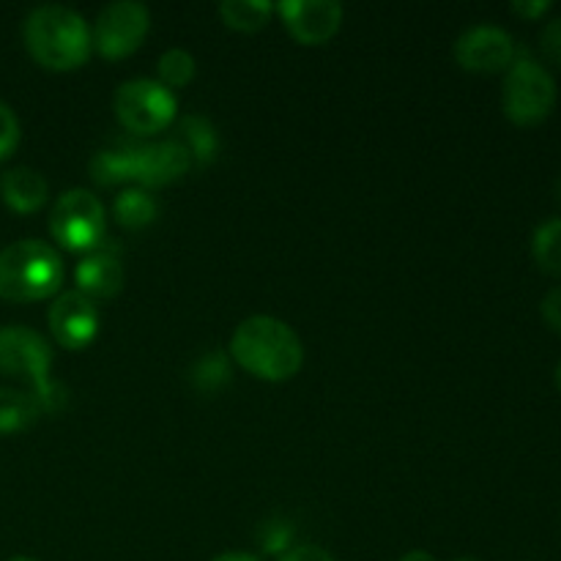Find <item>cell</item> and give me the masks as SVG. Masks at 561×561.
I'll return each mask as SVG.
<instances>
[{"mask_svg":"<svg viewBox=\"0 0 561 561\" xmlns=\"http://www.w3.org/2000/svg\"><path fill=\"white\" fill-rule=\"evenodd\" d=\"M25 47L38 66L49 71H75L93 53L91 27L69 5H38L22 25Z\"/></svg>","mask_w":561,"mask_h":561,"instance_id":"cell-2","label":"cell"},{"mask_svg":"<svg viewBox=\"0 0 561 561\" xmlns=\"http://www.w3.org/2000/svg\"><path fill=\"white\" fill-rule=\"evenodd\" d=\"M458 561H480V559H458Z\"/></svg>","mask_w":561,"mask_h":561,"instance_id":"cell-34","label":"cell"},{"mask_svg":"<svg viewBox=\"0 0 561 561\" xmlns=\"http://www.w3.org/2000/svg\"><path fill=\"white\" fill-rule=\"evenodd\" d=\"M557 190H559V197H561V179H559V184H557Z\"/></svg>","mask_w":561,"mask_h":561,"instance_id":"cell-33","label":"cell"},{"mask_svg":"<svg viewBox=\"0 0 561 561\" xmlns=\"http://www.w3.org/2000/svg\"><path fill=\"white\" fill-rule=\"evenodd\" d=\"M214 561H261V559L252 557V553H222V557H217Z\"/></svg>","mask_w":561,"mask_h":561,"instance_id":"cell-30","label":"cell"},{"mask_svg":"<svg viewBox=\"0 0 561 561\" xmlns=\"http://www.w3.org/2000/svg\"><path fill=\"white\" fill-rule=\"evenodd\" d=\"M540 47L548 60H553V64L561 66V16H557V20H551L546 27H542Z\"/></svg>","mask_w":561,"mask_h":561,"instance_id":"cell-25","label":"cell"},{"mask_svg":"<svg viewBox=\"0 0 561 561\" xmlns=\"http://www.w3.org/2000/svg\"><path fill=\"white\" fill-rule=\"evenodd\" d=\"M400 561H436V557H433V553H427V551H409V553H403V557H400Z\"/></svg>","mask_w":561,"mask_h":561,"instance_id":"cell-29","label":"cell"},{"mask_svg":"<svg viewBox=\"0 0 561 561\" xmlns=\"http://www.w3.org/2000/svg\"><path fill=\"white\" fill-rule=\"evenodd\" d=\"M557 387L561 389V362H559V367H557Z\"/></svg>","mask_w":561,"mask_h":561,"instance_id":"cell-31","label":"cell"},{"mask_svg":"<svg viewBox=\"0 0 561 561\" xmlns=\"http://www.w3.org/2000/svg\"><path fill=\"white\" fill-rule=\"evenodd\" d=\"M16 146H20V121L9 104L0 102V162L9 159Z\"/></svg>","mask_w":561,"mask_h":561,"instance_id":"cell-24","label":"cell"},{"mask_svg":"<svg viewBox=\"0 0 561 561\" xmlns=\"http://www.w3.org/2000/svg\"><path fill=\"white\" fill-rule=\"evenodd\" d=\"M38 416H42V405L33 398V392L0 387V436L27 431L36 425Z\"/></svg>","mask_w":561,"mask_h":561,"instance_id":"cell-15","label":"cell"},{"mask_svg":"<svg viewBox=\"0 0 561 561\" xmlns=\"http://www.w3.org/2000/svg\"><path fill=\"white\" fill-rule=\"evenodd\" d=\"M277 561H334V557L327 548L312 546V542H301V546L288 548Z\"/></svg>","mask_w":561,"mask_h":561,"instance_id":"cell-26","label":"cell"},{"mask_svg":"<svg viewBox=\"0 0 561 561\" xmlns=\"http://www.w3.org/2000/svg\"><path fill=\"white\" fill-rule=\"evenodd\" d=\"M53 348L31 327H0V376L33 387V398L47 392Z\"/></svg>","mask_w":561,"mask_h":561,"instance_id":"cell-7","label":"cell"},{"mask_svg":"<svg viewBox=\"0 0 561 561\" xmlns=\"http://www.w3.org/2000/svg\"><path fill=\"white\" fill-rule=\"evenodd\" d=\"M510 9L518 16H524V20H537V16H542L551 9V3H548V0H515Z\"/></svg>","mask_w":561,"mask_h":561,"instance_id":"cell-28","label":"cell"},{"mask_svg":"<svg viewBox=\"0 0 561 561\" xmlns=\"http://www.w3.org/2000/svg\"><path fill=\"white\" fill-rule=\"evenodd\" d=\"M228 359L222 354H206L192 370V381L203 392H217L225 381H228Z\"/></svg>","mask_w":561,"mask_h":561,"instance_id":"cell-22","label":"cell"},{"mask_svg":"<svg viewBox=\"0 0 561 561\" xmlns=\"http://www.w3.org/2000/svg\"><path fill=\"white\" fill-rule=\"evenodd\" d=\"M453 55L460 69L474 71V75H496L513 66L518 49H515V38L504 27L474 25L460 33Z\"/></svg>","mask_w":561,"mask_h":561,"instance_id":"cell-9","label":"cell"},{"mask_svg":"<svg viewBox=\"0 0 561 561\" xmlns=\"http://www.w3.org/2000/svg\"><path fill=\"white\" fill-rule=\"evenodd\" d=\"M175 140L190 151L192 164H208L214 162L219 151L217 129L211 126V121L201 118V115H186L179 124V137Z\"/></svg>","mask_w":561,"mask_h":561,"instance_id":"cell-17","label":"cell"},{"mask_svg":"<svg viewBox=\"0 0 561 561\" xmlns=\"http://www.w3.org/2000/svg\"><path fill=\"white\" fill-rule=\"evenodd\" d=\"M151 31V11L137 0H115L104 5L91 31L93 49L107 60L129 58Z\"/></svg>","mask_w":561,"mask_h":561,"instance_id":"cell-8","label":"cell"},{"mask_svg":"<svg viewBox=\"0 0 561 561\" xmlns=\"http://www.w3.org/2000/svg\"><path fill=\"white\" fill-rule=\"evenodd\" d=\"M157 71H159V82H162L164 88H186L192 80H195L197 64L186 49L175 47V49H168V53H162V58H159L157 64Z\"/></svg>","mask_w":561,"mask_h":561,"instance_id":"cell-21","label":"cell"},{"mask_svg":"<svg viewBox=\"0 0 561 561\" xmlns=\"http://www.w3.org/2000/svg\"><path fill=\"white\" fill-rule=\"evenodd\" d=\"M49 233L64 250L93 252L107 233L102 201L88 190L64 192L49 214Z\"/></svg>","mask_w":561,"mask_h":561,"instance_id":"cell-5","label":"cell"},{"mask_svg":"<svg viewBox=\"0 0 561 561\" xmlns=\"http://www.w3.org/2000/svg\"><path fill=\"white\" fill-rule=\"evenodd\" d=\"M9 561H36V559H31V557H14V559H9Z\"/></svg>","mask_w":561,"mask_h":561,"instance_id":"cell-32","label":"cell"},{"mask_svg":"<svg viewBox=\"0 0 561 561\" xmlns=\"http://www.w3.org/2000/svg\"><path fill=\"white\" fill-rule=\"evenodd\" d=\"M290 36L305 47H318L337 36L343 25V5L337 0H283L274 5Z\"/></svg>","mask_w":561,"mask_h":561,"instance_id":"cell-10","label":"cell"},{"mask_svg":"<svg viewBox=\"0 0 561 561\" xmlns=\"http://www.w3.org/2000/svg\"><path fill=\"white\" fill-rule=\"evenodd\" d=\"M0 197L16 214H33L47 203L49 184L38 170L11 168L0 175Z\"/></svg>","mask_w":561,"mask_h":561,"instance_id":"cell-14","label":"cell"},{"mask_svg":"<svg viewBox=\"0 0 561 561\" xmlns=\"http://www.w3.org/2000/svg\"><path fill=\"white\" fill-rule=\"evenodd\" d=\"M47 321L60 348L82 351L99 332V307L80 290H64L55 296Z\"/></svg>","mask_w":561,"mask_h":561,"instance_id":"cell-11","label":"cell"},{"mask_svg":"<svg viewBox=\"0 0 561 561\" xmlns=\"http://www.w3.org/2000/svg\"><path fill=\"white\" fill-rule=\"evenodd\" d=\"M115 219H118L124 228L140 230L148 228V225L157 219L159 206L151 197V192L140 190V186H131V190H124L118 197H115Z\"/></svg>","mask_w":561,"mask_h":561,"instance_id":"cell-18","label":"cell"},{"mask_svg":"<svg viewBox=\"0 0 561 561\" xmlns=\"http://www.w3.org/2000/svg\"><path fill=\"white\" fill-rule=\"evenodd\" d=\"M531 255L546 274L561 277V219H546L531 236Z\"/></svg>","mask_w":561,"mask_h":561,"instance_id":"cell-20","label":"cell"},{"mask_svg":"<svg viewBox=\"0 0 561 561\" xmlns=\"http://www.w3.org/2000/svg\"><path fill=\"white\" fill-rule=\"evenodd\" d=\"M274 5L266 0H225L219 3V16H222L225 25L230 31L239 33H255L261 27H266V22L272 20Z\"/></svg>","mask_w":561,"mask_h":561,"instance_id":"cell-19","label":"cell"},{"mask_svg":"<svg viewBox=\"0 0 561 561\" xmlns=\"http://www.w3.org/2000/svg\"><path fill=\"white\" fill-rule=\"evenodd\" d=\"M557 104V80L546 66L518 55L504 75L502 107L513 124L535 126L551 115Z\"/></svg>","mask_w":561,"mask_h":561,"instance_id":"cell-4","label":"cell"},{"mask_svg":"<svg viewBox=\"0 0 561 561\" xmlns=\"http://www.w3.org/2000/svg\"><path fill=\"white\" fill-rule=\"evenodd\" d=\"M75 279H77V290H80L82 296H88L91 301H99V299L107 301V299H115V296L124 290L126 272L118 252L99 244L96 250L88 252V255L77 263Z\"/></svg>","mask_w":561,"mask_h":561,"instance_id":"cell-13","label":"cell"},{"mask_svg":"<svg viewBox=\"0 0 561 561\" xmlns=\"http://www.w3.org/2000/svg\"><path fill=\"white\" fill-rule=\"evenodd\" d=\"M190 168V151L175 137L173 140L137 146L135 181L140 184V190H159V186L175 184Z\"/></svg>","mask_w":561,"mask_h":561,"instance_id":"cell-12","label":"cell"},{"mask_svg":"<svg viewBox=\"0 0 561 561\" xmlns=\"http://www.w3.org/2000/svg\"><path fill=\"white\" fill-rule=\"evenodd\" d=\"M64 261L38 239H22L0 250V299L27 305L60 294Z\"/></svg>","mask_w":561,"mask_h":561,"instance_id":"cell-3","label":"cell"},{"mask_svg":"<svg viewBox=\"0 0 561 561\" xmlns=\"http://www.w3.org/2000/svg\"><path fill=\"white\" fill-rule=\"evenodd\" d=\"M173 91L164 88L159 80H129L115 91V115L121 126L131 135H159L168 129L175 118Z\"/></svg>","mask_w":561,"mask_h":561,"instance_id":"cell-6","label":"cell"},{"mask_svg":"<svg viewBox=\"0 0 561 561\" xmlns=\"http://www.w3.org/2000/svg\"><path fill=\"white\" fill-rule=\"evenodd\" d=\"M135 153L137 146L102 148L91 159V179L99 186H118L135 181Z\"/></svg>","mask_w":561,"mask_h":561,"instance_id":"cell-16","label":"cell"},{"mask_svg":"<svg viewBox=\"0 0 561 561\" xmlns=\"http://www.w3.org/2000/svg\"><path fill=\"white\" fill-rule=\"evenodd\" d=\"M230 356L241 370L268 383L290 381L305 365V345L285 321L272 316H252L236 327Z\"/></svg>","mask_w":561,"mask_h":561,"instance_id":"cell-1","label":"cell"},{"mask_svg":"<svg viewBox=\"0 0 561 561\" xmlns=\"http://www.w3.org/2000/svg\"><path fill=\"white\" fill-rule=\"evenodd\" d=\"M540 310H542V318H546L548 327H551L557 334H561V285L548 290L546 299H542V305H540Z\"/></svg>","mask_w":561,"mask_h":561,"instance_id":"cell-27","label":"cell"},{"mask_svg":"<svg viewBox=\"0 0 561 561\" xmlns=\"http://www.w3.org/2000/svg\"><path fill=\"white\" fill-rule=\"evenodd\" d=\"M257 542H261L266 553H277V557H283L288 548H294L290 546V542H294V526H290L285 518L266 520V524L257 529Z\"/></svg>","mask_w":561,"mask_h":561,"instance_id":"cell-23","label":"cell"}]
</instances>
